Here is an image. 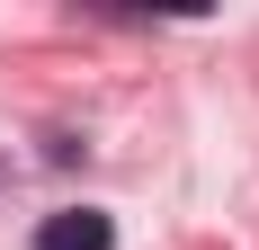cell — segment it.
<instances>
[{
    "label": "cell",
    "instance_id": "obj_1",
    "mask_svg": "<svg viewBox=\"0 0 259 250\" xmlns=\"http://www.w3.org/2000/svg\"><path fill=\"white\" fill-rule=\"evenodd\" d=\"M107 241H116V224L99 205H63V215L36 224V250H107Z\"/></svg>",
    "mask_w": 259,
    "mask_h": 250
}]
</instances>
